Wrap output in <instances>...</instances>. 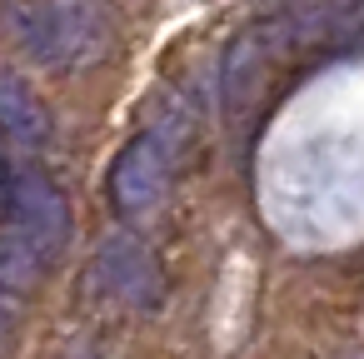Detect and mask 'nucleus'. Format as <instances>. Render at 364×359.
Instances as JSON below:
<instances>
[{"label":"nucleus","mask_w":364,"mask_h":359,"mask_svg":"<svg viewBox=\"0 0 364 359\" xmlns=\"http://www.w3.org/2000/svg\"><path fill=\"white\" fill-rule=\"evenodd\" d=\"M349 6V21H364V0H344Z\"/></svg>","instance_id":"nucleus-8"},{"label":"nucleus","mask_w":364,"mask_h":359,"mask_svg":"<svg viewBox=\"0 0 364 359\" xmlns=\"http://www.w3.org/2000/svg\"><path fill=\"white\" fill-rule=\"evenodd\" d=\"M264 60H269V31H245L230 41L225 60H220V100H225V115H240L259 80H264Z\"/></svg>","instance_id":"nucleus-5"},{"label":"nucleus","mask_w":364,"mask_h":359,"mask_svg":"<svg viewBox=\"0 0 364 359\" xmlns=\"http://www.w3.org/2000/svg\"><path fill=\"white\" fill-rule=\"evenodd\" d=\"M6 210H11V235L26 240L46 264L65 250L70 240V200L65 190L41 175V170H11L6 180Z\"/></svg>","instance_id":"nucleus-2"},{"label":"nucleus","mask_w":364,"mask_h":359,"mask_svg":"<svg viewBox=\"0 0 364 359\" xmlns=\"http://www.w3.org/2000/svg\"><path fill=\"white\" fill-rule=\"evenodd\" d=\"M0 135L26 150L50 140V110L16 70H0Z\"/></svg>","instance_id":"nucleus-6"},{"label":"nucleus","mask_w":364,"mask_h":359,"mask_svg":"<svg viewBox=\"0 0 364 359\" xmlns=\"http://www.w3.org/2000/svg\"><path fill=\"white\" fill-rule=\"evenodd\" d=\"M90 284H95L105 299H120V304H130V309H155V304H160V289H165L150 245L135 240V235H110V240L95 250V259H90Z\"/></svg>","instance_id":"nucleus-3"},{"label":"nucleus","mask_w":364,"mask_h":359,"mask_svg":"<svg viewBox=\"0 0 364 359\" xmlns=\"http://www.w3.org/2000/svg\"><path fill=\"white\" fill-rule=\"evenodd\" d=\"M170 165H175V145H165L155 130L135 135L120 150L115 170H110V200H115V210H125V215L150 210L165 195V185H170Z\"/></svg>","instance_id":"nucleus-4"},{"label":"nucleus","mask_w":364,"mask_h":359,"mask_svg":"<svg viewBox=\"0 0 364 359\" xmlns=\"http://www.w3.org/2000/svg\"><path fill=\"white\" fill-rule=\"evenodd\" d=\"M41 269H46V259L26 240H16V235L0 240V319L31 299V289L41 284Z\"/></svg>","instance_id":"nucleus-7"},{"label":"nucleus","mask_w":364,"mask_h":359,"mask_svg":"<svg viewBox=\"0 0 364 359\" xmlns=\"http://www.w3.org/2000/svg\"><path fill=\"white\" fill-rule=\"evenodd\" d=\"M11 31L26 55L50 70H85L115 45V26L100 0H21L11 6Z\"/></svg>","instance_id":"nucleus-1"}]
</instances>
